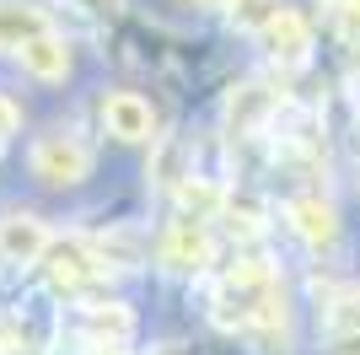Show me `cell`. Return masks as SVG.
<instances>
[{
	"label": "cell",
	"instance_id": "7",
	"mask_svg": "<svg viewBox=\"0 0 360 355\" xmlns=\"http://www.w3.org/2000/svg\"><path fill=\"white\" fill-rule=\"evenodd\" d=\"M49 242H54V232H49L38 216H27V210H11V216H0V264H44Z\"/></svg>",
	"mask_w": 360,
	"mask_h": 355
},
{
	"label": "cell",
	"instance_id": "10",
	"mask_svg": "<svg viewBox=\"0 0 360 355\" xmlns=\"http://www.w3.org/2000/svg\"><path fill=\"white\" fill-rule=\"evenodd\" d=\"M16 59H22V70H27L32 81H65V75H70V44H65L54 27L27 38V44L16 49Z\"/></svg>",
	"mask_w": 360,
	"mask_h": 355
},
{
	"label": "cell",
	"instance_id": "9",
	"mask_svg": "<svg viewBox=\"0 0 360 355\" xmlns=\"http://www.w3.org/2000/svg\"><path fill=\"white\" fill-rule=\"evenodd\" d=\"M258 44L269 49V59H280V65H301V59L312 54V27H307V16H301V11L285 6L269 27L258 32Z\"/></svg>",
	"mask_w": 360,
	"mask_h": 355
},
{
	"label": "cell",
	"instance_id": "4",
	"mask_svg": "<svg viewBox=\"0 0 360 355\" xmlns=\"http://www.w3.org/2000/svg\"><path fill=\"white\" fill-rule=\"evenodd\" d=\"M135 334V312L124 301H81L75 307V340L86 344L91 355H113L129 344Z\"/></svg>",
	"mask_w": 360,
	"mask_h": 355
},
{
	"label": "cell",
	"instance_id": "17",
	"mask_svg": "<svg viewBox=\"0 0 360 355\" xmlns=\"http://www.w3.org/2000/svg\"><path fill=\"white\" fill-rule=\"evenodd\" d=\"M333 355H360V328L355 334H339V340H333Z\"/></svg>",
	"mask_w": 360,
	"mask_h": 355
},
{
	"label": "cell",
	"instance_id": "19",
	"mask_svg": "<svg viewBox=\"0 0 360 355\" xmlns=\"http://www.w3.org/2000/svg\"><path fill=\"white\" fill-rule=\"evenodd\" d=\"M0 355H11V350H0Z\"/></svg>",
	"mask_w": 360,
	"mask_h": 355
},
{
	"label": "cell",
	"instance_id": "5",
	"mask_svg": "<svg viewBox=\"0 0 360 355\" xmlns=\"http://www.w3.org/2000/svg\"><path fill=\"white\" fill-rule=\"evenodd\" d=\"M285 108V92H274L269 81H242L226 97V130L231 140H248V135H264Z\"/></svg>",
	"mask_w": 360,
	"mask_h": 355
},
{
	"label": "cell",
	"instance_id": "12",
	"mask_svg": "<svg viewBox=\"0 0 360 355\" xmlns=\"http://www.w3.org/2000/svg\"><path fill=\"white\" fill-rule=\"evenodd\" d=\"M150 178H156L162 189L178 194L183 183L194 178V167H188V146H183V140H162V135H156V146H150Z\"/></svg>",
	"mask_w": 360,
	"mask_h": 355
},
{
	"label": "cell",
	"instance_id": "14",
	"mask_svg": "<svg viewBox=\"0 0 360 355\" xmlns=\"http://www.w3.org/2000/svg\"><path fill=\"white\" fill-rule=\"evenodd\" d=\"M333 22L349 44H360V0H333Z\"/></svg>",
	"mask_w": 360,
	"mask_h": 355
},
{
	"label": "cell",
	"instance_id": "11",
	"mask_svg": "<svg viewBox=\"0 0 360 355\" xmlns=\"http://www.w3.org/2000/svg\"><path fill=\"white\" fill-rule=\"evenodd\" d=\"M38 32H49L44 6H32V0H0V49H22Z\"/></svg>",
	"mask_w": 360,
	"mask_h": 355
},
{
	"label": "cell",
	"instance_id": "3",
	"mask_svg": "<svg viewBox=\"0 0 360 355\" xmlns=\"http://www.w3.org/2000/svg\"><path fill=\"white\" fill-rule=\"evenodd\" d=\"M156 259H162L172 275H205V269L215 264L210 221H199V216H178V221L162 232V242H156Z\"/></svg>",
	"mask_w": 360,
	"mask_h": 355
},
{
	"label": "cell",
	"instance_id": "6",
	"mask_svg": "<svg viewBox=\"0 0 360 355\" xmlns=\"http://www.w3.org/2000/svg\"><path fill=\"white\" fill-rule=\"evenodd\" d=\"M103 130L119 146H156V113L140 92H108L103 97Z\"/></svg>",
	"mask_w": 360,
	"mask_h": 355
},
{
	"label": "cell",
	"instance_id": "13",
	"mask_svg": "<svg viewBox=\"0 0 360 355\" xmlns=\"http://www.w3.org/2000/svg\"><path fill=\"white\" fill-rule=\"evenodd\" d=\"M226 11H231V22H237L242 32H264L285 6H280V0H226Z\"/></svg>",
	"mask_w": 360,
	"mask_h": 355
},
{
	"label": "cell",
	"instance_id": "15",
	"mask_svg": "<svg viewBox=\"0 0 360 355\" xmlns=\"http://www.w3.org/2000/svg\"><path fill=\"white\" fill-rule=\"evenodd\" d=\"M16 130H22V108H16L11 97H0V146H6Z\"/></svg>",
	"mask_w": 360,
	"mask_h": 355
},
{
	"label": "cell",
	"instance_id": "2",
	"mask_svg": "<svg viewBox=\"0 0 360 355\" xmlns=\"http://www.w3.org/2000/svg\"><path fill=\"white\" fill-rule=\"evenodd\" d=\"M27 167H32V178H38L44 189H75V183L91 178V146L75 130H49V135L32 140Z\"/></svg>",
	"mask_w": 360,
	"mask_h": 355
},
{
	"label": "cell",
	"instance_id": "18",
	"mask_svg": "<svg viewBox=\"0 0 360 355\" xmlns=\"http://www.w3.org/2000/svg\"><path fill=\"white\" fill-rule=\"evenodd\" d=\"M188 6H226V0H188Z\"/></svg>",
	"mask_w": 360,
	"mask_h": 355
},
{
	"label": "cell",
	"instance_id": "1",
	"mask_svg": "<svg viewBox=\"0 0 360 355\" xmlns=\"http://www.w3.org/2000/svg\"><path fill=\"white\" fill-rule=\"evenodd\" d=\"M38 269H44V280L54 285L60 296H86V291H97V285L108 280V269H113V264L97 253L91 237H54Z\"/></svg>",
	"mask_w": 360,
	"mask_h": 355
},
{
	"label": "cell",
	"instance_id": "8",
	"mask_svg": "<svg viewBox=\"0 0 360 355\" xmlns=\"http://www.w3.org/2000/svg\"><path fill=\"white\" fill-rule=\"evenodd\" d=\"M285 221L312 253H323V248L339 242V216H333V205L323 199V194H296V199L285 205Z\"/></svg>",
	"mask_w": 360,
	"mask_h": 355
},
{
	"label": "cell",
	"instance_id": "16",
	"mask_svg": "<svg viewBox=\"0 0 360 355\" xmlns=\"http://www.w3.org/2000/svg\"><path fill=\"white\" fill-rule=\"evenodd\" d=\"M75 6H86L91 16H113V11L124 6V0H75Z\"/></svg>",
	"mask_w": 360,
	"mask_h": 355
}]
</instances>
